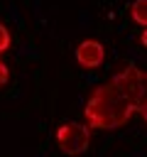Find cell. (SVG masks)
Here are the masks:
<instances>
[{"mask_svg": "<svg viewBox=\"0 0 147 157\" xmlns=\"http://www.w3.org/2000/svg\"><path fill=\"white\" fill-rule=\"evenodd\" d=\"M137 113V103L127 98L113 81L100 83L91 91L86 105H83V118L86 125L93 130H115L123 128L132 120Z\"/></svg>", "mask_w": 147, "mask_h": 157, "instance_id": "1", "label": "cell"}, {"mask_svg": "<svg viewBox=\"0 0 147 157\" xmlns=\"http://www.w3.org/2000/svg\"><path fill=\"white\" fill-rule=\"evenodd\" d=\"M56 147L64 155H83L91 147V128L83 123H64L56 130Z\"/></svg>", "mask_w": 147, "mask_h": 157, "instance_id": "2", "label": "cell"}, {"mask_svg": "<svg viewBox=\"0 0 147 157\" xmlns=\"http://www.w3.org/2000/svg\"><path fill=\"white\" fill-rule=\"evenodd\" d=\"M113 83H115L127 98H132L137 105L142 103V69H140V66L127 64L123 71H118V74L113 76Z\"/></svg>", "mask_w": 147, "mask_h": 157, "instance_id": "3", "label": "cell"}, {"mask_svg": "<svg viewBox=\"0 0 147 157\" xmlns=\"http://www.w3.org/2000/svg\"><path fill=\"white\" fill-rule=\"evenodd\" d=\"M105 59V49L98 39H83L76 47V61L83 69H98Z\"/></svg>", "mask_w": 147, "mask_h": 157, "instance_id": "4", "label": "cell"}, {"mask_svg": "<svg viewBox=\"0 0 147 157\" xmlns=\"http://www.w3.org/2000/svg\"><path fill=\"white\" fill-rule=\"evenodd\" d=\"M130 15H132V20H135L137 25L147 27V0H135V2L130 5Z\"/></svg>", "mask_w": 147, "mask_h": 157, "instance_id": "5", "label": "cell"}, {"mask_svg": "<svg viewBox=\"0 0 147 157\" xmlns=\"http://www.w3.org/2000/svg\"><path fill=\"white\" fill-rule=\"evenodd\" d=\"M10 44H12V37H10V29L0 22V54L2 52H7L10 49Z\"/></svg>", "mask_w": 147, "mask_h": 157, "instance_id": "6", "label": "cell"}, {"mask_svg": "<svg viewBox=\"0 0 147 157\" xmlns=\"http://www.w3.org/2000/svg\"><path fill=\"white\" fill-rule=\"evenodd\" d=\"M7 78H10V69H7V66H5V61L0 59V86H2Z\"/></svg>", "mask_w": 147, "mask_h": 157, "instance_id": "7", "label": "cell"}, {"mask_svg": "<svg viewBox=\"0 0 147 157\" xmlns=\"http://www.w3.org/2000/svg\"><path fill=\"white\" fill-rule=\"evenodd\" d=\"M137 113H140V115H142V118L147 120V98H145V101H142V103L137 105Z\"/></svg>", "mask_w": 147, "mask_h": 157, "instance_id": "8", "label": "cell"}, {"mask_svg": "<svg viewBox=\"0 0 147 157\" xmlns=\"http://www.w3.org/2000/svg\"><path fill=\"white\" fill-rule=\"evenodd\" d=\"M147 98V71H142V101Z\"/></svg>", "mask_w": 147, "mask_h": 157, "instance_id": "9", "label": "cell"}, {"mask_svg": "<svg viewBox=\"0 0 147 157\" xmlns=\"http://www.w3.org/2000/svg\"><path fill=\"white\" fill-rule=\"evenodd\" d=\"M140 42H142V47H147V27H145V32H142V37H140Z\"/></svg>", "mask_w": 147, "mask_h": 157, "instance_id": "10", "label": "cell"}]
</instances>
